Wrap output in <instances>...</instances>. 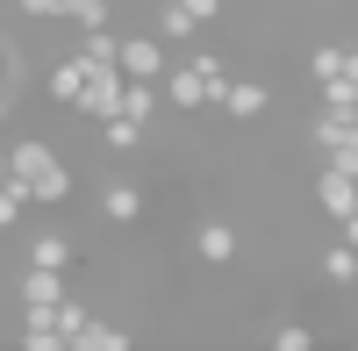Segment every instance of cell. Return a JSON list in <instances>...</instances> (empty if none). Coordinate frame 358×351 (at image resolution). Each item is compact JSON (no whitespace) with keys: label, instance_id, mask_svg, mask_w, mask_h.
I'll return each instance as SVG.
<instances>
[{"label":"cell","instance_id":"16","mask_svg":"<svg viewBox=\"0 0 358 351\" xmlns=\"http://www.w3.org/2000/svg\"><path fill=\"white\" fill-rule=\"evenodd\" d=\"M115 50H122V36L101 22V29H79V57L86 65H115Z\"/></svg>","mask_w":358,"mask_h":351},{"label":"cell","instance_id":"3","mask_svg":"<svg viewBox=\"0 0 358 351\" xmlns=\"http://www.w3.org/2000/svg\"><path fill=\"white\" fill-rule=\"evenodd\" d=\"M165 101L179 108V115H201V108H215V86H208V72L194 65V57H179V65H165Z\"/></svg>","mask_w":358,"mask_h":351},{"label":"cell","instance_id":"15","mask_svg":"<svg viewBox=\"0 0 358 351\" xmlns=\"http://www.w3.org/2000/svg\"><path fill=\"white\" fill-rule=\"evenodd\" d=\"M322 280H330V287H358V251H351L344 237L322 251Z\"/></svg>","mask_w":358,"mask_h":351},{"label":"cell","instance_id":"22","mask_svg":"<svg viewBox=\"0 0 358 351\" xmlns=\"http://www.w3.org/2000/svg\"><path fill=\"white\" fill-rule=\"evenodd\" d=\"M308 344H315L308 323H280V330H273V351H308Z\"/></svg>","mask_w":358,"mask_h":351},{"label":"cell","instance_id":"12","mask_svg":"<svg viewBox=\"0 0 358 351\" xmlns=\"http://www.w3.org/2000/svg\"><path fill=\"white\" fill-rule=\"evenodd\" d=\"M29 266L65 273V266H72V237H65V229H36V237H29Z\"/></svg>","mask_w":358,"mask_h":351},{"label":"cell","instance_id":"25","mask_svg":"<svg viewBox=\"0 0 358 351\" xmlns=\"http://www.w3.org/2000/svg\"><path fill=\"white\" fill-rule=\"evenodd\" d=\"M337 237H344V244H351V251H358V208H351V215H344V222H337Z\"/></svg>","mask_w":358,"mask_h":351},{"label":"cell","instance_id":"6","mask_svg":"<svg viewBox=\"0 0 358 351\" xmlns=\"http://www.w3.org/2000/svg\"><path fill=\"white\" fill-rule=\"evenodd\" d=\"M215 108L229 115V122H258V115H265V108H273V86H265V79H229Z\"/></svg>","mask_w":358,"mask_h":351},{"label":"cell","instance_id":"20","mask_svg":"<svg viewBox=\"0 0 358 351\" xmlns=\"http://www.w3.org/2000/svg\"><path fill=\"white\" fill-rule=\"evenodd\" d=\"M344 50H351V43H315V50H308V79H330V72H344Z\"/></svg>","mask_w":358,"mask_h":351},{"label":"cell","instance_id":"19","mask_svg":"<svg viewBox=\"0 0 358 351\" xmlns=\"http://www.w3.org/2000/svg\"><path fill=\"white\" fill-rule=\"evenodd\" d=\"M108 15H115V0H65V22L72 29H101Z\"/></svg>","mask_w":358,"mask_h":351},{"label":"cell","instance_id":"2","mask_svg":"<svg viewBox=\"0 0 358 351\" xmlns=\"http://www.w3.org/2000/svg\"><path fill=\"white\" fill-rule=\"evenodd\" d=\"M308 136H315V151H322V165H337V172H351V180H358V122H351V115H337V108H322L315 122H308Z\"/></svg>","mask_w":358,"mask_h":351},{"label":"cell","instance_id":"7","mask_svg":"<svg viewBox=\"0 0 358 351\" xmlns=\"http://www.w3.org/2000/svg\"><path fill=\"white\" fill-rule=\"evenodd\" d=\"M315 208L330 215V222H344V215L358 208V180L337 172V165H322V172H315Z\"/></svg>","mask_w":358,"mask_h":351},{"label":"cell","instance_id":"9","mask_svg":"<svg viewBox=\"0 0 358 351\" xmlns=\"http://www.w3.org/2000/svg\"><path fill=\"white\" fill-rule=\"evenodd\" d=\"M79 86H86V57L72 50V57H57V65H50V79H43V94H50L57 108H72V101H79Z\"/></svg>","mask_w":358,"mask_h":351},{"label":"cell","instance_id":"8","mask_svg":"<svg viewBox=\"0 0 358 351\" xmlns=\"http://www.w3.org/2000/svg\"><path fill=\"white\" fill-rule=\"evenodd\" d=\"M101 215H108L115 229H129V222L143 215V187H136V180H108V187H101Z\"/></svg>","mask_w":358,"mask_h":351},{"label":"cell","instance_id":"23","mask_svg":"<svg viewBox=\"0 0 358 351\" xmlns=\"http://www.w3.org/2000/svg\"><path fill=\"white\" fill-rule=\"evenodd\" d=\"M29 22H65V0H15Z\"/></svg>","mask_w":358,"mask_h":351},{"label":"cell","instance_id":"21","mask_svg":"<svg viewBox=\"0 0 358 351\" xmlns=\"http://www.w3.org/2000/svg\"><path fill=\"white\" fill-rule=\"evenodd\" d=\"M22 208H29V194H22L15 180H0V229H15V222H22Z\"/></svg>","mask_w":358,"mask_h":351},{"label":"cell","instance_id":"5","mask_svg":"<svg viewBox=\"0 0 358 351\" xmlns=\"http://www.w3.org/2000/svg\"><path fill=\"white\" fill-rule=\"evenodd\" d=\"M115 65H122V79H165V36H122Z\"/></svg>","mask_w":358,"mask_h":351},{"label":"cell","instance_id":"18","mask_svg":"<svg viewBox=\"0 0 358 351\" xmlns=\"http://www.w3.org/2000/svg\"><path fill=\"white\" fill-rule=\"evenodd\" d=\"M194 29H201V22H194L187 8H179V0H158V29H151V36H165V43H179V36H194Z\"/></svg>","mask_w":358,"mask_h":351},{"label":"cell","instance_id":"17","mask_svg":"<svg viewBox=\"0 0 358 351\" xmlns=\"http://www.w3.org/2000/svg\"><path fill=\"white\" fill-rule=\"evenodd\" d=\"M143 136H151V129L129 122V115H108V122H101V143H108V151H136Z\"/></svg>","mask_w":358,"mask_h":351},{"label":"cell","instance_id":"10","mask_svg":"<svg viewBox=\"0 0 358 351\" xmlns=\"http://www.w3.org/2000/svg\"><path fill=\"white\" fill-rule=\"evenodd\" d=\"M115 115H129V122L151 129L158 122V79H122V108H115Z\"/></svg>","mask_w":358,"mask_h":351},{"label":"cell","instance_id":"26","mask_svg":"<svg viewBox=\"0 0 358 351\" xmlns=\"http://www.w3.org/2000/svg\"><path fill=\"white\" fill-rule=\"evenodd\" d=\"M0 180H8V143H0Z\"/></svg>","mask_w":358,"mask_h":351},{"label":"cell","instance_id":"4","mask_svg":"<svg viewBox=\"0 0 358 351\" xmlns=\"http://www.w3.org/2000/svg\"><path fill=\"white\" fill-rule=\"evenodd\" d=\"M86 122H108L115 108H122V65H86V86H79V101H72Z\"/></svg>","mask_w":358,"mask_h":351},{"label":"cell","instance_id":"13","mask_svg":"<svg viewBox=\"0 0 358 351\" xmlns=\"http://www.w3.org/2000/svg\"><path fill=\"white\" fill-rule=\"evenodd\" d=\"M57 294H65V273H50V266H29L22 273V308H50Z\"/></svg>","mask_w":358,"mask_h":351},{"label":"cell","instance_id":"14","mask_svg":"<svg viewBox=\"0 0 358 351\" xmlns=\"http://www.w3.org/2000/svg\"><path fill=\"white\" fill-rule=\"evenodd\" d=\"M129 344V330H115V323H101V315H86V330L72 337V351H122Z\"/></svg>","mask_w":358,"mask_h":351},{"label":"cell","instance_id":"1","mask_svg":"<svg viewBox=\"0 0 358 351\" xmlns=\"http://www.w3.org/2000/svg\"><path fill=\"white\" fill-rule=\"evenodd\" d=\"M8 180L29 194V208H57V201H72V172H65V158H57L43 136L8 143Z\"/></svg>","mask_w":358,"mask_h":351},{"label":"cell","instance_id":"24","mask_svg":"<svg viewBox=\"0 0 358 351\" xmlns=\"http://www.w3.org/2000/svg\"><path fill=\"white\" fill-rule=\"evenodd\" d=\"M179 8H187L194 22H222V8H229V0H179Z\"/></svg>","mask_w":358,"mask_h":351},{"label":"cell","instance_id":"11","mask_svg":"<svg viewBox=\"0 0 358 351\" xmlns=\"http://www.w3.org/2000/svg\"><path fill=\"white\" fill-rule=\"evenodd\" d=\"M194 251H201V266H229V258H236V229L229 222H201L194 229Z\"/></svg>","mask_w":358,"mask_h":351}]
</instances>
